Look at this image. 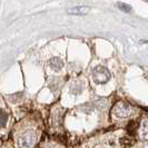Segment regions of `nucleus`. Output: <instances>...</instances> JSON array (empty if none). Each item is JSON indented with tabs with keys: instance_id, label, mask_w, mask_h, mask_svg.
Masks as SVG:
<instances>
[{
	"instance_id": "nucleus-1",
	"label": "nucleus",
	"mask_w": 148,
	"mask_h": 148,
	"mask_svg": "<svg viewBox=\"0 0 148 148\" xmlns=\"http://www.w3.org/2000/svg\"><path fill=\"white\" fill-rule=\"evenodd\" d=\"M92 77L97 84H106L110 78V74L106 67L97 66L92 70Z\"/></svg>"
},
{
	"instance_id": "nucleus-2",
	"label": "nucleus",
	"mask_w": 148,
	"mask_h": 148,
	"mask_svg": "<svg viewBox=\"0 0 148 148\" xmlns=\"http://www.w3.org/2000/svg\"><path fill=\"white\" fill-rule=\"evenodd\" d=\"M90 10V7H87V6H78V7H74V8H70L67 10V12L69 15H87Z\"/></svg>"
},
{
	"instance_id": "nucleus-3",
	"label": "nucleus",
	"mask_w": 148,
	"mask_h": 148,
	"mask_svg": "<svg viewBox=\"0 0 148 148\" xmlns=\"http://www.w3.org/2000/svg\"><path fill=\"white\" fill-rule=\"evenodd\" d=\"M49 65H50V67H51L53 70L58 71V70H60V69L62 68L64 62H62V60L60 59V58H58V57H53V58H51L50 61H49Z\"/></svg>"
},
{
	"instance_id": "nucleus-4",
	"label": "nucleus",
	"mask_w": 148,
	"mask_h": 148,
	"mask_svg": "<svg viewBox=\"0 0 148 148\" xmlns=\"http://www.w3.org/2000/svg\"><path fill=\"white\" fill-rule=\"evenodd\" d=\"M117 114L119 116H127L129 114V106L125 103H120L117 105Z\"/></svg>"
},
{
	"instance_id": "nucleus-5",
	"label": "nucleus",
	"mask_w": 148,
	"mask_h": 148,
	"mask_svg": "<svg viewBox=\"0 0 148 148\" xmlns=\"http://www.w3.org/2000/svg\"><path fill=\"white\" fill-rule=\"evenodd\" d=\"M116 7L118 8L120 11H123V12H126V14H130L132 11H133V8L132 6H129V5H127L125 2H117L116 3Z\"/></svg>"
},
{
	"instance_id": "nucleus-6",
	"label": "nucleus",
	"mask_w": 148,
	"mask_h": 148,
	"mask_svg": "<svg viewBox=\"0 0 148 148\" xmlns=\"http://www.w3.org/2000/svg\"><path fill=\"white\" fill-rule=\"evenodd\" d=\"M7 114L5 111H0V127H3L7 123Z\"/></svg>"
},
{
	"instance_id": "nucleus-7",
	"label": "nucleus",
	"mask_w": 148,
	"mask_h": 148,
	"mask_svg": "<svg viewBox=\"0 0 148 148\" xmlns=\"http://www.w3.org/2000/svg\"><path fill=\"white\" fill-rule=\"evenodd\" d=\"M145 1H146V2H148V0H145Z\"/></svg>"
}]
</instances>
